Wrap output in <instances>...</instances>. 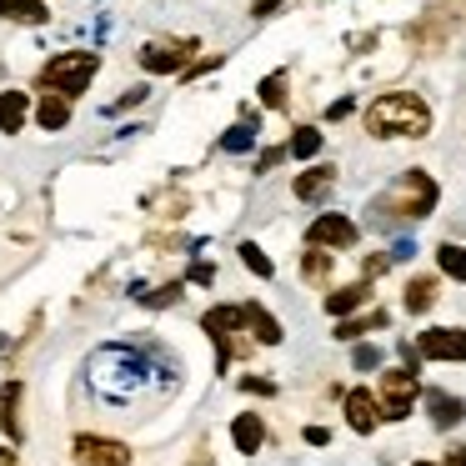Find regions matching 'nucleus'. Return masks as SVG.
<instances>
[{
    "mask_svg": "<svg viewBox=\"0 0 466 466\" xmlns=\"http://www.w3.org/2000/svg\"><path fill=\"white\" fill-rule=\"evenodd\" d=\"M281 156H286V146H271V151H261V156H256V176H266L271 166H281Z\"/></svg>",
    "mask_w": 466,
    "mask_h": 466,
    "instance_id": "obj_30",
    "label": "nucleus"
},
{
    "mask_svg": "<svg viewBox=\"0 0 466 466\" xmlns=\"http://www.w3.org/2000/svg\"><path fill=\"white\" fill-rule=\"evenodd\" d=\"M146 306H171V301H181V281H171V286H161V291H151V296H141Z\"/></svg>",
    "mask_w": 466,
    "mask_h": 466,
    "instance_id": "obj_29",
    "label": "nucleus"
},
{
    "mask_svg": "<svg viewBox=\"0 0 466 466\" xmlns=\"http://www.w3.org/2000/svg\"><path fill=\"white\" fill-rule=\"evenodd\" d=\"M346 116H351V101H336L331 111H326V121H346Z\"/></svg>",
    "mask_w": 466,
    "mask_h": 466,
    "instance_id": "obj_35",
    "label": "nucleus"
},
{
    "mask_svg": "<svg viewBox=\"0 0 466 466\" xmlns=\"http://www.w3.org/2000/svg\"><path fill=\"white\" fill-rule=\"evenodd\" d=\"M246 391H256V396H276V381H266V376H246Z\"/></svg>",
    "mask_w": 466,
    "mask_h": 466,
    "instance_id": "obj_32",
    "label": "nucleus"
},
{
    "mask_svg": "<svg viewBox=\"0 0 466 466\" xmlns=\"http://www.w3.org/2000/svg\"><path fill=\"white\" fill-rule=\"evenodd\" d=\"M231 441H236V451H241V456H256V451H261V441H266V421L256 411H241L231 421Z\"/></svg>",
    "mask_w": 466,
    "mask_h": 466,
    "instance_id": "obj_14",
    "label": "nucleus"
},
{
    "mask_svg": "<svg viewBox=\"0 0 466 466\" xmlns=\"http://www.w3.org/2000/svg\"><path fill=\"white\" fill-rule=\"evenodd\" d=\"M306 246L346 251V246H356V221H351V216H316V221L306 226Z\"/></svg>",
    "mask_w": 466,
    "mask_h": 466,
    "instance_id": "obj_7",
    "label": "nucleus"
},
{
    "mask_svg": "<svg viewBox=\"0 0 466 466\" xmlns=\"http://www.w3.org/2000/svg\"><path fill=\"white\" fill-rule=\"evenodd\" d=\"M436 201H441V191H436V181L426 171H401L396 176V186L376 201V216L381 221H421V216H431L436 211Z\"/></svg>",
    "mask_w": 466,
    "mask_h": 466,
    "instance_id": "obj_2",
    "label": "nucleus"
},
{
    "mask_svg": "<svg viewBox=\"0 0 466 466\" xmlns=\"http://www.w3.org/2000/svg\"><path fill=\"white\" fill-rule=\"evenodd\" d=\"M0 15L15 25H46L51 21V11H46L41 0H0Z\"/></svg>",
    "mask_w": 466,
    "mask_h": 466,
    "instance_id": "obj_20",
    "label": "nucleus"
},
{
    "mask_svg": "<svg viewBox=\"0 0 466 466\" xmlns=\"http://www.w3.org/2000/svg\"><path fill=\"white\" fill-rule=\"evenodd\" d=\"M411 466H436V461H411Z\"/></svg>",
    "mask_w": 466,
    "mask_h": 466,
    "instance_id": "obj_38",
    "label": "nucleus"
},
{
    "mask_svg": "<svg viewBox=\"0 0 466 466\" xmlns=\"http://www.w3.org/2000/svg\"><path fill=\"white\" fill-rule=\"evenodd\" d=\"M401 306L411 316H426L436 306V276H411L406 281V291H401Z\"/></svg>",
    "mask_w": 466,
    "mask_h": 466,
    "instance_id": "obj_17",
    "label": "nucleus"
},
{
    "mask_svg": "<svg viewBox=\"0 0 466 466\" xmlns=\"http://www.w3.org/2000/svg\"><path fill=\"white\" fill-rule=\"evenodd\" d=\"M366 301H371V281H351V286H336V291L326 296V311H331L336 321H346V316H356Z\"/></svg>",
    "mask_w": 466,
    "mask_h": 466,
    "instance_id": "obj_11",
    "label": "nucleus"
},
{
    "mask_svg": "<svg viewBox=\"0 0 466 466\" xmlns=\"http://www.w3.org/2000/svg\"><path fill=\"white\" fill-rule=\"evenodd\" d=\"M366 131L376 141H421L431 131V106L411 91H391V96H376L366 106Z\"/></svg>",
    "mask_w": 466,
    "mask_h": 466,
    "instance_id": "obj_1",
    "label": "nucleus"
},
{
    "mask_svg": "<svg viewBox=\"0 0 466 466\" xmlns=\"http://www.w3.org/2000/svg\"><path fill=\"white\" fill-rule=\"evenodd\" d=\"M211 276H216V271H211V266H206V261H201V266H191V281H201V286H206V281H211Z\"/></svg>",
    "mask_w": 466,
    "mask_h": 466,
    "instance_id": "obj_36",
    "label": "nucleus"
},
{
    "mask_svg": "<svg viewBox=\"0 0 466 466\" xmlns=\"http://www.w3.org/2000/svg\"><path fill=\"white\" fill-rule=\"evenodd\" d=\"M376 326H386V311H366V316H346L341 326H336V336L341 341H356V336H366V331H376Z\"/></svg>",
    "mask_w": 466,
    "mask_h": 466,
    "instance_id": "obj_25",
    "label": "nucleus"
},
{
    "mask_svg": "<svg viewBox=\"0 0 466 466\" xmlns=\"http://www.w3.org/2000/svg\"><path fill=\"white\" fill-rule=\"evenodd\" d=\"M331 271H336V256L321 251V246H306V256H301V276H306V281L326 286V281H331Z\"/></svg>",
    "mask_w": 466,
    "mask_h": 466,
    "instance_id": "obj_21",
    "label": "nucleus"
},
{
    "mask_svg": "<svg viewBox=\"0 0 466 466\" xmlns=\"http://www.w3.org/2000/svg\"><path fill=\"white\" fill-rule=\"evenodd\" d=\"M71 461H76V466H131V446L116 441V436L81 431V436L71 441Z\"/></svg>",
    "mask_w": 466,
    "mask_h": 466,
    "instance_id": "obj_4",
    "label": "nucleus"
},
{
    "mask_svg": "<svg viewBox=\"0 0 466 466\" xmlns=\"http://www.w3.org/2000/svg\"><path fill=\"white\" fill-rule=\"evenodd\" d=\"M35 121H41V131H61V126L71 121V101L46 91L41 101H35Z\"/></svg>",
    "mask_w": 466,
    "mask_h": 466,
    "instance_id": "obj_19",
    "label": "nucleus"
},
{
    "mask_svg": "<svg viewBox=\"0 0 466 466\" xmlns=\"http://www.w3.org/2000/svg\"><path fill=\"white\" fill-rule=\"evenodd\" d=\"M441 466H466V446H456V451H446Z\"/></svg>",
    "mask_w": 466,
    "mask_h": 466,
    "instance_id": "obj_37",
    "label": "nucleus"
},
{
    "mask_svg": "<svg viewBox=\"0 0 466 466\" xmlns=\"http://www.w3.org/2000/svg\"><path fill=\"white\" fill-rule=\"evenodd\" d=\"M281 5H286V0H251V15H256V21H266V15L281 11Z\"/></svg>",
    "mask_w": 466,
    "mask_h": 466,
    "instance_id": "obj_33",
    "label": "nucleus"
},
{
    "mask_svg": "<svg viewBox=\"0 0 466 466\" xmlns=\"http://www.w3.org/2000/svg\"><path fill=\"white\" fill-rule=\"evenodd\" d=\"M201 326L211 331V341L221 346V356H226V346H231L236 336L246 331V316H241V306H216V311L201 316Z\"/></svg>",
    "mask_w": 466,
    "mask_h": 466,
    "instance_id": "obj_10",
    "label": "nucleus"
},
{
    "mask_svg": "<svg viewBox=\"0 0 466 466\" xmlns=\"http://www.w3.org/2000/svg\"><path fill=\"white\" fill-rule=\"evenodd\" d=\"M241 316H246V331H251L261 346H276V341H281V321H276V316L266 311L261 301H246V306H241Z\"/></svg>",
    "mask_w": 466,
    "mask_h": 466,
    "instance_id": "obj_15",
    "label": "nucleus"
},
{
    "mask_svg": "<svg viewBox=\"0 0 466 466\" xmlns=\"http://www.w3.org/2000/svg\"><path fill=\"white\" fill-rule=\"evenodd\" d=\"M391 266V256H366V266H361V281H376V276Z\"/></svg>",
    "mask_w": 466,
    "mask_h": 466,
    "instance_id": "obj_31",
    "label": "nucleus"
},
{
    "mask_svg": "<svg viewBox=\"0 0 466 466\" xmlns=\"http://www.w3.org/2000/svg\"><path fill=\"white\" fill-rule=\"evenodd\" d=\"M236 256H241V266H246V271H251V276H261V281H271V276H276L271 256H266V251H261V246H256V241H241V246H236Z\"/></svg>",
    "mask_w": 466,
    "mask_h": 466,
    "instance_id": "obj_24",
    "label": "nucleus"
},
{
    "mask_svg": "<svg viewBox=\"0 0 466 466\" xmlns=\"http://www.w3.org/2000/svg\"><path fill=\"white\" fill-rule=\"evenodd\" d=\"M331 441V431H326V426H306V446H326Z\"/></svg>",
    "mask_w": 466,
    "mask_h": 466,
    "instance_id": "obj_34",
    "label": "nucleus"
},
{
    "mask_svg": "<svg viewBox=\"0 0 466 466\" xmlns=\"http://www.w3.org/2000/svg\"><path fill=\"white\" fill-rule=\"evenodd\" d=\"M436 266H441V276H451V281L466 286V246L441 241V246H436Z\"/></svg>",
    "mask_w": 466,
    "mask_h": 466,
    "instance_id": "obj_23",
    "label": "nucleus"
},
{
    "mask_svg": "<svg viewBox=\"0 0 466 466\" xmlns=\"http://www.w3.org/2000/svg\"><path fill=\"white\" fill-rule=\"evenodd\" d=\"M96 71H101V56H96V51H66V56H51V61L41 66V91L76 101V96H86V86L96 81Z\"/></svg>",
    "mask_w": 466,
    "mask_h": 466,
    "instance_id": "obj_3",
    "label": "nucleus"
},
{
    "mask_svg": "<svg viewBox=\"0 0 466 466\" xmlns=\"http://www.w3.org/2000/svg\"><path fill=\"white\" fill-rule=\"evenodd\" d=\"M416 371H406V366H391V371L381 376V421H401V416H411V401H416Z\"/></svg>",
    "mask_w": 466,
    "mask_h": 466,
    "instance_id": "obj_5",
    "label": "nucleus"
},
{
    "mask_svg": "<svg viewBox=\"0 0 466 466\" xmlns=\"http://www.w3.org/2000/svg\"><path fill=\"white\" fill-rule=\"evenodd\" d=\"M25 116H31V96H25V91H0V131L21 136L25 131Z\"/></svg>",
    "mask_w": 466,
    "mask_h": 466,
    "instance_id": "obj_16",
    "label": "nucleus"
},
{
    "mask_svg": "<svg viewBox=\"0 0 466 466\" xmlns=\"http://www.w3.org/2000/svg\"><path fill=\"white\" fill-rule=\"evenodd\" d=\"M426 411H431L436 431H451V426H461L466 401H461V396H451V391H426Z\"/></svg>",
    "mask_w": 466,
    "mask_h": 466,
    "instance_id": "obj_12",
    "label": "nucleus"
},
{
    "mask_svg": "<svg viewBox=\"0 0 466 466\" xmlns=\"http://www.w3.org/2000/svg\"><path fill=\"white\" fill-rule=\"evenodd\" d=\"M186 56H191V46H186V41H146L141 46V71L176 76V71H186Z\"/></svg>",
    "mask_w": 466,
    "mask_h": 466,
    "instance_id": "obj_8",
    "label": "nucleus"
},
{
    "mask_svg": "<svg viewBox=\"0 0 466 466\" xmlns=\"http://www.w3.org/2000/svg\"><path fill=\"white\" fill-rule=\"evenodd\" d=\"M336 186V166H306L301 176H296V201H321V196H331Z\"/></svg>",
    "mask_w": 466,
    "mask_h": 466,
    "instance_id": "obj_13",
    "label": "nucleus"
},
{
    "mask_svg": "<svg viewBox=\"0 0 466 466\" xmlns=\"http://www.w3.org/2000/svg\"><path fill=\"white\" fill-rule=\"evenodd\" d=\"M251 146H256V126H231V131L221 136V151H231V156L251 151Z\"/></svg>",
    "mask_w": 466,
    "mask_h": 466,
    "instance_id": "obj_26",
    "label": "nucleus"
},
{
    "mask_svg": "<svg viewBox=\"0 0 466 466\" xmlns=\"http://www.w3.org/2000/svg\"><path fill=\"white\" fill-rule=\"evenodd\" d=\"M261 101L271 106V111H286V71H276L261 81Z\"/></svg>",
    "mask_w": 466,
    "mask_h": 466,
    "instance_id": "obj_27",
    "label": "nucleus"
},
{
    "mask_svg": "<svg viewBox=\"0 0 466 466\" xmlns=\"http://www.w3.org/2000/svg\"><path fill=\"white\" fill-rule=\"evenodd\" d=\"M346 426H351L356 436H371L376 426H381V401H376L366 386H356V391H346Z\"/></svg>",
    "mask_w": 466,
    "mask_h": 466,
    "instance_id": "obj_9",
    "label": "nucleus"
},
{
    "mask_svg": "<svg viewBox=\"0 0 466 466\" xmlns=\"http://www.w3.org/2000/svg\"><path fill=\"white\" fill-rule=\"evenodd\" d=\"M416 356L426 361H466V331L461 326H431L416 336Z\"/></svg>",
    "mask_w": 466,
    "mask_h": 466,
    "instance_id": "obj_6",
    "label": "nucleus"
},
{
    "mask_svg": "<svg viewBox=\"0 0 466 466\" xmlns=\"http://www.w3.org/2000/svg\"><path fill=\"white\" fill-rule=\"evenodd\" d=\"M321 141H326V136L316 131V126H296L291 141H286V156H296V161H311V156L321 151Z\"/></svg>",
    "mask_w": 466,
    "mask_h": 466,
    "instance_id": "obj_22",
    "label": "nucleus"
},
{
    "mask_svg": "<svg viewBox=\"0 0 466 466\" xmlns=\"http://www.w3.org/2000/svg\"><path fill=\"white\" fill-rule=\"evenodd\" d=\"M0 426H5L11 441H21V436H25V426H21V381H11L5 391H0Z\"/></svg>",
    "mask_w": 466,
    "mask_h": 466,
    "instance_id": "obj_18",
    "label": "nucleus"
},
{
    "mask_svg": "<svg viewBox=\"0 0 466 466\" xmlns=\"http://www.w3.org/2000/svg\"><path fill=\"white\" fill-rule=\"evenodd\" d=\"M351 366H356V371H376V366H381V351H376V346H356Z\"/></svg>",
    "mask_w": 466,
    "mask_h": 466,
    "instance_id": "obj_28",
    "label": "nucleus"
}]
</instances>
